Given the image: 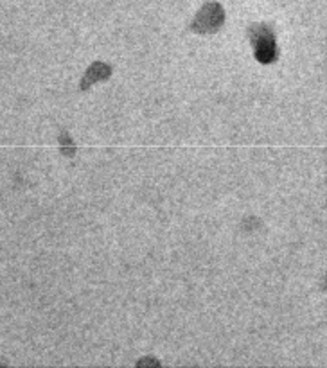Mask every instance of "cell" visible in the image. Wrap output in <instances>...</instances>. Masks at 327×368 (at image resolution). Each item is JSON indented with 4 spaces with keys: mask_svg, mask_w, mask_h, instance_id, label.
Listing matches in <instances>:
<instances>
[{
    "mask_svg": "<svg viewBox=\"0 0 327 368\" xmlns=\"http://www.w3.org/2000/svg\"><path fill=\"white\" fill-rule=\"evenodd\" d=\"M250 36V43L254 47V56L263 65H271L275 60L279 58V49H277V42H275V33L268 25L257 24L252 25L248 31Z\"/></svg>",
    "mask_w": 327,
    "mask_h": 368,
    "instance_id": "6da1fadb",
    "label": "cell"
},
{
    "mask_svg": "<svg viewBox=\"0 0 327 368\" xmlns=\"http://www.w3.org/2000/svg\"><path fill=\"white\" fill-rule=\"evenodd\" d=\"M223 24V10L218 4L205 5L204 10L199 11L198 16L195 19L191 29L198 34H210L216 33Z\"/></svg>",
    "mask_w": 327,
    "mask_h": 368,
    "instance_id": "7a4b0ae2",
    "label": "cell"
},
{
    "mask_svg": "<svg viewBox=\"0 0 327 368\" xmlns=\"http://www.w3.org/2000/svg\"><path fill=\"white\" fill-rule=\"evenodd\" d=\"M110 74H112V66L106 65V63H94V65L86 71L83 81H81V90H88L94 83H97V81L108 79Z\"/></svg>",
    "mask_w": 327,
    "mask_h": 368,
    "instance_id": "3957f363",
    "label": "cell"
},
{
    "mask_svg": "<svg viewBox=\"0 0 327 368\" xmlns=\"http://www.w3.org/2000/svg\"><path fill=\"white\" fill-rule=\"evenodd\" d=\"M62 149H63V153H65L66 156L74 155V146H72L71 137H69L66 133H63V135H62Z\"/></svg>",
    "mask_w": 327,
    "mask_h": 368,
    "instance_id": "277c9868",
    "label": "cell"
}]
</instances>
